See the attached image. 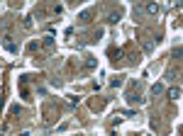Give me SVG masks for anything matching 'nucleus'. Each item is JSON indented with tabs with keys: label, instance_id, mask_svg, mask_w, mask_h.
<instances>
[{
	"label": "nucleus",
	"instance_id": "f257e3e1",
	"mask_svg": "<svg viewBox=\"0 0 183 136\" xmlns=\"http://www.w3.org/2000/svg\"><path fill=\"white\" fill-rule=\"evenodd\" d=\"M166 95H169V100H178V97H181V88H178V85H176V88H171V90H169V93H166Z\"/></svg>",
	"mask_w": 183,
	"mask_h": 136
},
{
	"label": "nucleus",
	"instance_id": "f03ea898",
	"mask_svg": "<svg viewBox=\"0 0 183 136\" xmlns=\"http://www.w3.org/2000/svg\"><path fill=\"white\" fill-rule=\"evenodd\" d=\"M159 93H164V85H161V83L152 85V95H159Z\"/></svg>",
	"mask_w": 183,
	"mask_h": 136
},
{
	"label": "nucleus",
	"instance_id": "7ed1b4c3",
	"mask_svg": "<svg viewBox=\"0 0 183 136\" xmlns=\"http://www.w3.org/2000/svg\"><path fill=\"white\" fill-rule=\"evenodd\" d=\"M156 12H159V5H147V15H156Z\"/></svg>",
	"mask_w": 183,
	"mask_h": 136
}]
</instances>
